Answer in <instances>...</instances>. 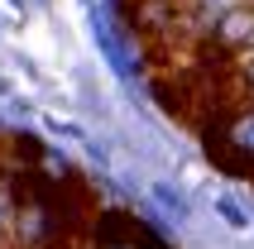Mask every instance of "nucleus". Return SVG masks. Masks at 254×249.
Segmentation results:
<instances>
[{
    "label": "nucleus",
    "instance_id": "f257e3e1",
    "mask_svg": "<svg viewBox=\"0 0 254 249\" xmlns=\"http://www.w3.org/2000/svg\"><path fill=\"white\" fill-rule=\"evenodd\" d=\"M201 139H206V153L226 173L254 178V101H235L221 115H211L201 124Z\"/></svg>",
    "mask_w": 254,
    "mask_h": 249
},
{
    "label": "nucleus",
    "instance_id": "f03ea898",
    "mask_svg": "<svg viewBox=\"0 0 254 249\" xmlns=\"http://www.w3.org/2000/svg\"><path fill=\"white\" fill-rule=\"evenodd\" d=\"M206 43H211V48H221V53H230V58L254 53V0H230L226 10L211 19Z\"/></svg>",
    "mask_w": 254,
    "mask_h": 249
},
{
    "label": "nucleus",
    "instance_id": "7ed1b4c3",
    "mask_svg": "<svg viewBox=\"0 0 254 249\" xmlns=\"http://www.w3.org/2000/svg\"><path fill=\"white\" fill-rule=\"evenodd\" d=\"M230 91H235V101H254V53L235 58V67H230Z\"/></svg>",
    "mask_w": 254,
    "mask_h": 249
},
{
    "label": "nucleus",
    "instance_id": "20e7f679",
    "mask_svg": "<svg viewBox=\"0 0 254 249\" xmlns=\"http://www.w3.org/2000/svg\"><path fill=\"white\" fill-rule=\"evenodd\" d=\"M10 221H14V192L0 178V249H10Z\"/></svg>",
    "mask_w": 254,
    "mask_h": 249
}]
</instances>
